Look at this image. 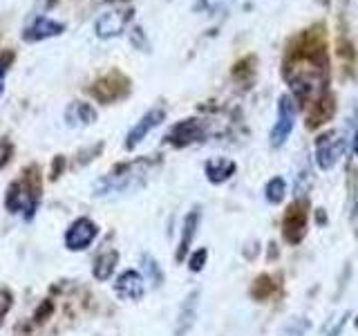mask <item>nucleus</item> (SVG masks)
Wrapping results in <instances>:
<instances>
[{
	"mask_svg": "<svg viewBox=\"0 0 358 336\" xmlns=\"http://www.w3.org/2000/svg\"><path fill=\"white\" fill-rule=\"evenodd\" d=\"M287 83L291 92L300 99H313L318 97L324 83H327V70L324 65L316 61V56L300 54L298 59L287 67Z\"/></svg>",
	"mask_w": 358,
	"mask_h": 336,
	"instance_id": "obj_1",
	"label": "nucleus"
},
{
	"mask_svg": "<svg viewBox=\"0 0 358 336\" xmlns=\"http://www.w3.org/2000/svg\"><path fill=\"white\" fill-rule=\"evenodd\" d=\"M145 177H148V168L145 162H134L128 166H119L115 173L101 177L94 184L96 195H112V193H130V190L143 186Z\"/></svg>",
	"mask_w": 358,
	"mask_h": 336,
	"instance_id": "obj_2",
	"label": "nucleus"
},
{
	"mask_svg": "<svg viewBox=\"0 0 358 336\" xmlns=\"http://www.w3.org/2000/svg\"><path fill=\"white\" fill-rule=\"evenodd\" d=\"M296 115H298V106L296 99L291 94H282L278 99V119L271 128V134H268V144L271 148H282L287 144L289 134L294 132L296 126Z\"/></svg>",
	"mask_w": 358,
	"mask_h": 336,
	"instance_id": "obj_3",
	"label": "nucleus"
},
{
	"mask_svg": "<svg viewBox=\"0 0 358 336\" xmlns=\"http://www.w3.org/2000/svg\"><path fill=\"white\" fill-rule=\"evenodd\" d=\"M313 148H316V164L320 171H331L345 153V139L338 130H329L320 134Z\"/></svg>",
	"mask_w": 358,
	"mask_h": 336,
	"instance_id": "obj_4",
	"label": "nucleus"
},
{
	"mask_svg": "<svg viewBox=\"0 0 358 336\" xmlns=\"http://www.w3.org/2000/svg\"><path fill=\"white\" fill-rule=\"evenodd\" d=\"M96 224L87 218H78L76 222L70 224V229L65 233V246L70 251H85L90 244L96 238Z\"/></svg>",
	"mask_w": 358,
	"mask_h": 336,
	"instance_id": "obj_5",
	"label": "nucleus"
},
{
	"mask_svg": "<svg viewBox=\"0 0 358 336\" xmlns=\"http://www.w3.org/2000/svg\"><path fill=\"white\" fill-rule=\"evenodd\" d=\"M166 119V110L164 108H150L145 115L134 123V126L130 128L128 132V137H126V148L132 150V148H137V146L148 137V134L157 128V126H162V121Z\"/></svg>",
	"mask_w": 358,
	"mask_h": 336,
	"instance_id": "obj_6",
	"label": "nucleus"
},
{
	"mask_svg": "<svg viewBox=\"0 0 358 336\" xmlns=\"http://www.w3.org/2000/svg\"><path fill=\"white\" fill-rule=\"evenodd\" d=\"M201 139H204V128H201V123L197 119L179 121L171 128V132L166 134V141L177 146V148H182V146H188V144H195V141H201Z\"/></svg>",
	"mask_w": 358,
	"mask_h": 336,
	"instance_id": "obj_7",
	"label": "nucleus"
},
{
	"mask_svg": "<svg viewBox=\"0 0 358 336\" xmlns=\"http://www.w3.org/2000/svg\"><path fill=\"white\" fill-rule=\"evenodd\" d=\"M126 22H128V14L121 9H110L103 11L96 20H94V34L99 38H112V36H119V34L126 29Z\"/></svg>",
	"mask_w": 358,
	"mask_h": 336,
	"instance_id": "obj_8",
	"label": "nucleus"
},
{
	"mask_svg": "<svg viewBox=\"0 0 358 336\" xmlns=\"http://www.w3.org/2000/svg\"><path fill=\"white\" fill-rule=\"evenodd\" d=\"M115 291L117 296L123 298V300H141L143 294H145V280L139 272H132V269H128V272H123L117 283H115Z\"/></svg>",
	"mask_w": 358,
	"mask_h": 336,
	"instance_id": "obj_9",
	"label": "nucleus"
},
{
	"mask_svg": "<svg viewBox=\"0 0 358 336\" xmlns=\"http://www.w3.org/2000/svg\"><path fill=\"white\" fill-rule=\"evenodd\" d=\"M5 204L11 213L18 211H34L36 209V193H31V188L25 182H14L7 190Z\"/></svg>",
	"mask_w": 358,
	"mask_h": 336,
	"instance_id": "obj_10",
	"label": "nucleus"
},
{
	"mask_svg": "<svg viewBox=\"0 0 358 336\" xmlns=\"http://www.w3.org/2000/svg\"><path fill=\"white\" fill-rule=\"evenodd\" d=\"M63 29H65L63 22H56L48 16H38V18H34V22L25 29L22 38H25L27 43H36V41L59 36V34H63Z\"/></svg>",
	"mask_w": 358,
	"mask_h": 336,
	"instance_id": "obj_11",
	"label": "nucleus"
},
{
	"mask_svg": "<svg viewBox=\"0 0 358 336\" xmlns=\"http://www.w3.org/2000/svg\"><path fill=\"white\" fill-rule=\"evenodd\" d=\"M235 171H238V166H235V162L229 160V157H213V160H208L204 164L206 179L213 184L227 182V179H231L235 175Z\"/></svg>",
	"mask_w": 358,
	"mask_h": 336,
	"instance_id": "obj_12",
	"label": "nucleus"
},
{
	"mask_svg": "<svg viewBox=\"0 0 358 336\" xmlns=\"http://www.w3.org/2000/svg\"><path fill=\"white\" fill-rule=\"evenodd\" d=\"M199 227V211H190L184 218V227H182V240H179V251H177V260H184V255L188 253L190 244L195 240V233Z\"/></svg>",
	"mask_w": 358,
	"mask_h": 336,
	"instance_id": "obj_13",
	"label": "nucleus"
},
{
	"mask_svg": "<svg viewBox=\"0 0 358 336\" xmlns=\"http://www.w3.org/2000/svg\"><path fill=\"white\" fill-rule=\"evenodd\" d=\"M96 119V112L90 104H83V101H76L65 112V121L67 126H87V123H92Z\"/></svg>",
	"mask_w": 358,
	"mask_h": 336,
	"instance_id": "obj_14",
	"label": "nucleus"
},
{
	"mask_svg": "<svg viewBox=\"0 0 358 336\" xmlns=\"http://www.w3.org/2000/svg\"><path fill=\"white\" fill-rule=\"evenodd\" d=\"M197 298H199V291H193V294H188V298L184 300L182 305V312H179V321H177V336L186 334L190 328H193V323L197 318Z\"/></svg>",
	"mask_w": 358,
	"mask_h": 336,
	"instance_id": "obj_15",
	"label": "nucleus"
},
{
	"mask_svg": "<svg viewBox=\"0 0 358 336\" xmlns=\"http://www.w3.org/2000/svg\"><path fill=\"white\" fill-rule=\"evenodd\" d=\"M117 262H119V253L117 251H103L94 260V267H92L94 278L96 280H108L112 276V272L117 269Z\"/></svg>",
	"mask_w": 358,
	"mask_h": 336,
	"instance_id": "obj_16",
	"label": "nucleus"
},
{
	"mask_svg": "<svg viewBox=\"0 0 358 336\" xmlns=\"http://www.w3.org/2000/svg\"><path fill=\"white\" fill-rule=\"evenodd\" d=\"M285 195H287V182L282 177H271L266 182V186H264V197H266V202H271V204H280V202L285 200Z\"/></svg>",
	"mask_w": 358,
	"mask_h": 336,
	"instance_id": "obj_17",
	"label": "nucleus"
},
{
	"mask_svg": "<svg viewBox=\"0 0 358 336\" xmlns=\"http://www.w3.org/2000/svg\"><path fill=\"white\" fill-rule=\"evenodd\" d=\"M143 272H145V278H148V283H150L152 287H159V285H162L164 276H162V269H159V265H157L155 258L143 255ZM145 278H143V280H145Z\"/></svg>",
	"mask_w": 358,
	"mask_h": 336,
	"instance_id": "obj_18",
	"label": "nucleus"
},
{
	"mask_svg": "<svg viewBox=\"0 0 358 336\" xmlns=\"http://www.w3.org/2000/svg\"><path fill=\"white\" fill-rule=\"evenodd\" d=\"M309 328H311V323L307 318H294L285 325V330L280 332V336H305Z\"/></svg>",
	"mask_w": 358,
	"mask_h": 336,
	"instance_id": "obj_19",
	"label": "nucleus"
},
{
	"mask_svg": "<svg viewBox=\"0 0 358 336\" xmlns=\"http://www.w3.org/2000/svg\"><path fill=\"white\" fill-rule=\"evenodd\" d=\"M206 255H208L206 249H197L193 255H190V258H188L190 272H201V269H204V262H206Z\"/></svg>",
	"mask_w": 358,
	"mask_h": 336,
	"instance_id": "obj_20",
	"label": "nucleus"
},
{
	"mask_svg": "<svg viewBox=\"0 0 358 336\" xmlns=\"http://www.w3.org/2000/svg\"><path fill=\"white\" fill-rule=\"evenodd\" d=\"M9 307H11V294L5 289H0V325H3V318L9 312Z\"/></svg>",
	"mask_w": 358,
	"mask_h": 336,
	"instance_id": "obj_21",
	"label": "nucleus"
},
{
	"mask_svg": "<svg viewBox=\"0 0 358 336\" xmlns=\"http://www.w3.org/2000/svg\"><path fill=\"white\" fill-rule=\"evenodd\" d=\"M11 61V54H0V94L5 92V76H7V65Z\"/></svg>",
	"mask_w": 358,
	"mask_h": 336,
	"instance_id": "obj_22",
	"label": "nucleus"
},
{
	"mask_svg": "<svg viewBox=\"0 0 358 336\" xmlns=\"http://www.w3.org/2000/svg\"><path fill=\"white\" fill-rule=\"evenodd\" d=\"M224 3H227V0H201V5L208 11H217L220 7H224Z\"/></svg>",
	"mask_w": 358,
	"mask_h": 336,
	"instance_id": "obj_23",
	"label": "nucleus"
},
{
	"mask_svg": "<svg viewBox=\"0 0 358 336\" xmlns=\"http://www.w3.org/2000/svg\"><path fill=\"white\" fill-rule=\"evenodd\" d=\"M345 323H347V314H345L343 318H338V323H336V328L329 332V336H338V334L343 332V328H345Z\"/></svg>",
	"mask_w": 358,
	"mask_h": 336,
	"instance_id": "obj_24",
	"label": "nucleus"
},
{
	"mask_svg": "<svg viewBox=\"0 0 358 336\" xmlns=\"http://www.w3.org/2000/svg\"><path fill=\"white\" fill-rule=\"evenodd\" d=\"M352 224H354V229H356V233H358V206L354 209V216H352Z\"/></svg>",
	"mask_w": 358,
	"mask_h": 336,
	"instance_id": "obj_25",
	"label": "nucleus"
},
{
	"mask_svg": "<svg viewBox=\"0 0 358 336\" xmlns=\"http://www.w3.org/2000/svg\"><path fill=\"white\" fill-rule=\"evenodd\" d=\"M354 155L358 157V130H356V134H354Z\"/></svg>",
	"mask_w": 358,
	"mask_h": 336,
	"instance_id": "obj_26",
	"label": "nucleus"
},
{
	"mask_svg": "<svg viewBox=\"0 0 358 336\" xmlns=\"http://www.w3.org/2000/svg\"><path fill=\"white\" fill-rule=\"evenodd\" d=\"M356 330H358V316H356Z\"/></svg>",
	"mask_w": 358,
	"mask_h": 336,
	"instance_id": "obj_27",
	"label": "nucleus"
}]
</instances>
